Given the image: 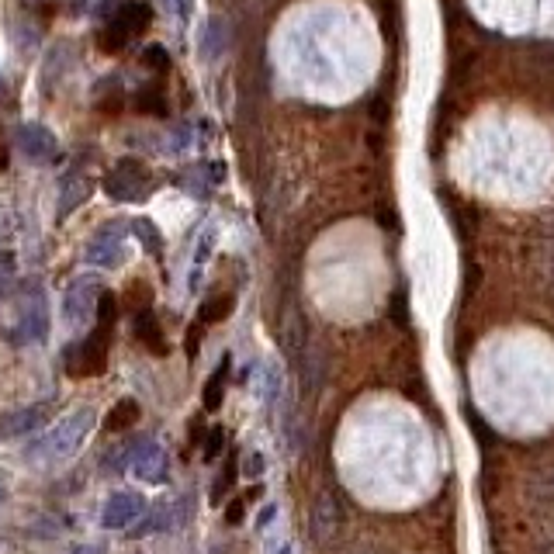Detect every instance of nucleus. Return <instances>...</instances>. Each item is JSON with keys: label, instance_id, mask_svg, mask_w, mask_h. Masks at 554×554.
Listing matches in <instances>:
<instances>
[{"label": "nucleus", "instance_id": "nucleus-18", "mask_svg": "<svg viewBox=\"0 0 554 554\" xmlns=\"http://www.w3.org/2000/svg\"><path fill=\"white\" fill-rule=\"evenodd\" d=\"M146 59H149V66H153V70H167V52H163V49H149Z\"/></svg>", "mask_w": 554, "mask_h": 554}, {"label": "nucleus", "instance_id": "nucleus-3", "mask_svg": "<svg viewBox=\"0 0 554 554\" xmlns=\"http://www.w3.org/2000/svg\"><path fill=\"white\" fill-rule=\"evenodd\" d=\"M146 516V499L139 492H111L101 506L104 530H132Z\"/></svg>", "mask_w": 554, "mask_h": 554}, {"label": "nucleus", "instance_id": "nucleus-9", "mask_svg": "<svg viewBox=\"0 0 554 554\" xmlns=\"http://www.w3.org/2000/svg\"><path fill=\"white\" fill-rule=\"evenodd\" d=\"M527 496L537 499V503H551L554 506V461L541 464L534 475L527 478Z\"/></svg>", "mask_w": 554, "mask_h": 554}, {"label": "nucleus", "instance_id": "nucleus-2", "mask_svg": "<svg viewBox=\"0 0 554 554\" xmlns=\"http://www.w3.org/2000/svg\"><path fill=\"white\" fill-rule=\"evenodd\" d=\"M340 527H343L340 499H336L329 489H323L309 506V523H305L309 541L316 544V548H329V544L336 541V534H340Z\"/></svg>", "mask_w": 554, "mask_h": 554}, {"label": "nucleus", "instance_id": "nucleus-11", "mask_svg": "<svg viewBox=\"0 0 554 554\" xmlns=\"http://www.w3.org/2000/svg\"><path fill=\"white\" fill-rule=\"evenodd\" d=\"M232 305H236V298L232 295H215V298H208L205 305H201V312H198V323L201 326H212V323H222V319L232 312Z\"/></svg>", "mask_w": 554, "mask_h": 554}, {"label": "nucleus", "instance_id": "nucleus-15", "mask_svg": "<svg viewBox=\"0 0 554 554\" xmlns=\"http://www.w3.org/2000/svg\"><path fill=\"white\" fill-rule=\"evenodd\" d=\"M243 471L250 478H260L267 471V458L260 451H250V454H246V461H243Z\"/></svg>", "mask_w": 554, "mask_h": 554}, {"label": "nucleus", "instance_id": "nucleus-13", "mask_svg": "<svg viewBox=\"0 0 554 554\" xmlns=\"http://www.w3.org/2000/svg\"><path fill=\"white\" fill-rule=\"evenodd\" d=\"M260 492V485H253V492H246V496H239V499H232V503L226 506V523L229 527H236V523H243V516H246V503H250L253 496Z\"/></svg>", "mask_w": 554, "mask_h": 554}, {"label": "nucleus", "instance_id": "nucleus-6", "mask_svg": "<svg viewBox=\"0 0 554 554\" xmlns=\"http://www.w3.org/2000/svg\"><path fill=\"white\" fill-rule=\"evenodd\" d=\"M136 336H139L142 343H146L149 354H156V357L167 354V340H163L160 323H156V316H153L149 309L139 312V316H136Z\"/></svg>", "mask_w": 554, "mask_h": 554}, {"label": "nucleus", "instance_id": "nucleus-22", "mask_svg": "<svg viewBox=\"0 0 554 554\" xmlns=\"http://www.w3.org/2000/svg\"><path fill=\"white\" fill-rule=\"evenodd\" d=\"M277 554H291V544H284V548H281V551H277Z\"/></svg>", "mask_w": 554, "mask_h": 554}, {"label": "nucleus", "instance_id": "nucleus-5", "mask_svg": "<svg viewBox=\"0 0 554 554\" xmlns=\"http://www.w3.org/2000/svg\"><path fill=\"white\" fill-rule=\"evenodd\" d=\"M129 471L139 478V482H146V485L167 482L170 458H167V451H163V444H156V440H142L136 451H132V458H129Z\"/></svg>", "mask_w": 554, "mask_h": 554}, {"label": "nucleus", "instance_id": "nucleus-23", "mask_svg": "<svg viewBox=\"0 0 554 554\" xmlns=\"http://www.w3.org/2000/svg\"><path fill=\"white\" fill-rule=\"evenodd\" d=\"M381 554H392V551H381Z\"/></svg>", "mask_w": 554, "mask_h": 554}, {"label": "nucleus", "instance_id": "nucleus-21", "mask_svg": "<svg viewBox=\"0 0 554 554\" xmlns=\"http://www.w3.org/2000/svg\"><path fill=\"white\" fill-rule=\"evenodd\" d=\"M541 554H554V541H551V544H548V548H544Z\"/></svg>", "mask_w": 554, "mask_h": 554}, {"label": "nucleus", "instance_id": "nucleus-17", "mask_svg": "<svg viewBox=\"0 0 554 554\" xmlns=\"http://www.w3.org/2000/svg\"><path fill=\"white\" fill-rule=\"evenodd\" d=\"M274 516H277V506L274 503H267L264 509H260V520H257V530H267L274 523Z\"/></svg>", "mask_w": 554, "mask_h": 554}, {"label": "nucleus", "instance_id": "nucleus-12", "mask_svg": "<svg viewBox=\"0 0 554 554\" xmlns=\"http://www.w3.org/2000/svg\"><path fill=\"white\" fill-rule=\"evenodd\" d=\"M277 392H281V374H277L274 364H264L260 368V378H257V399L264 402V406H271L277 399Z\"/></svg>", "mask_w": 554, "mask_h": 554}, {"label": "nucleus", "instance_id": "nucleus-7", "mask_svg": "<svg viewBox=\"0 0 554 554\" xmlns=\"http://www.w3.org/2000/svg\"><path fill=\"white\" fill-rule=\"evenodd\" d=\"M139 402L136 399H122V402H115L111 406V413L108 419H104V426H108V433H125V430H132V426L139 423Z\"/></svg>", "mask_w": 554, "mask_h": 554}, {"label": "nucleus", "instance_id": "nucleus-4", "mask_svg": "<svg viewBox=\"0 0 554 554\" xmlns=\"http://www.w3.org/2000/svg\"><path fill=\"white\" fill-rule=\"evenodd\" d=\"M52 419V399L32 402V406H18L11 413L0 416V437L4 440H18L28 437V433H39Z\"/></svg>", "mask_w": 554, "mask_h": 554}, {"label": "nucleus", "instance_id": "nucleus-1", "mask_svg": "<svg viewBox=\"0 0 554 554\" xmlns=\"http://www.w3.org/2000/svg\"><path fill=\"white\" fill-rule=\"evenodd\" d=\"M94 426H97V413L91 406L63 416L56 426H49L39 440H32V444L25 447V461L35 464V468H49V464L70 461L73 454L87 444V437L94 433Z\"/></svg>", "mask_w": 554, "mask_h": 554}, {"label": "nucleus", "instance_id": "nucleus-10", "mask_svg": "<svg viewBox=\"0 0 554 554\" xmlns=\"http://www.w3.org/2000/svg\"><path fill=\"white\" fill-rule=\"evenodd\" d=\"M149 18H153L149 4H122V7H118V14H115L111 21H115L118 28H125L129 35H139L142 28L149 25Z\"/></svg>", "mask_w": 554, "mask_h": 554}, {"label": "nucleus", "instance_id": "nucleus-20", "mask_svg": "<svg viewBox=\"0 0 554 554\" xmlns=\"http://www.w3.org/2000/svg\"><path fill=\"white\" fill-rule=\"evenodd\" d=\"M354 554H381V548H364V551H354Z\"/></svg>", "mask_w": 554, "mask_h": 554}, {"label": "nucleus", "instance_id": "nucleus-16", "mask_svg": "<svg viewBox=\"0 0 554 554\" xmlns=\"http://www.w3.org/2000/svg\"><path fill=\"white\" fill-rule=\"evenodd\" d=\"M232 478H236V468H232V464H229V468H226V475H222L219 482H215V492H212V499H215V503H219V499L226 496V492L232 489Z\"/></svg>", "mask_w": 554, "mask_h": 554}, {"label": "nucleus", "instance_id": "nucleus-14", "mask_svg": "<svg viewBox=\"0 0 554 554\" xmlns=\"http://www.w3.org/2000/svg\"><path fill=\"white\" fill-rule=\"evenodd\" d=\"M222 447H226V430L222 426H215L212 433H208V444H205V461H215L222 454Z\"/></svg>", "mask_w": 554, "mask_h": 554}, {"label": "nucleus", "instance_id": "nucleus-8", "mask_svg": "<svg viewBox=\"0 0 554 554\" xmlns=\"http://www.w3.org/2000/svg\"><path fill=\"white\" fill-rule=\"evenodd\" d=\"M226 385H229V357L212 371V378L205 381V392H201L205 409H212V413H215V409L222 406V399H226Z\"/></svg>", "mask_w": 554, "mask_h": 554}, {"label": "nucleus", "instance_id": "nucleus-19", "mask_svg": "<svg viewBox=\"0 0 554 554\" xmlns=\"http://www.w3.org/2000/svg\"><path fill=\"white\" fill-rule=\"evenodd\" d=\"M66 554H104V551L97 548V544H91V541H87V544H73V548L66 551Z\"/></svg>", "mask_w": 554, "mask_h": 554}]
</instances>
